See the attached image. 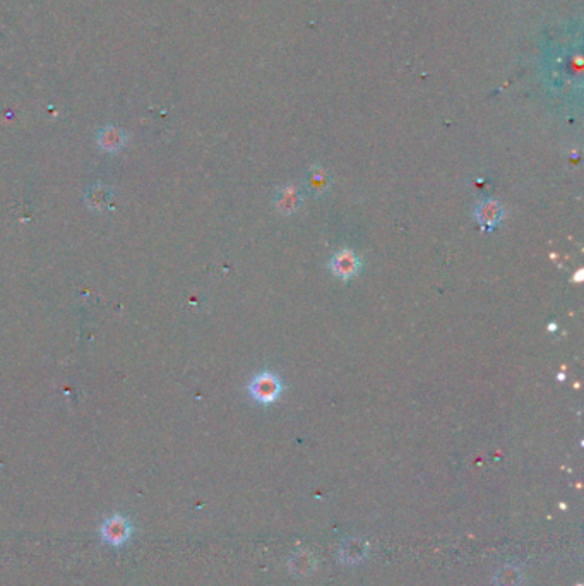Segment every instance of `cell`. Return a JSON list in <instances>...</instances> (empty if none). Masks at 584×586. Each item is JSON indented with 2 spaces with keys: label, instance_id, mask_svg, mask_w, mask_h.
Returning <instances> with one entry per match:
<instances>
[{
  "label": "cell",
  "instance_id": "cell-5",
  "mask_svg": "<svg viewBox=\"0 0 584 586\" xmlns=\"http://www.w3.org/2000/svg\"><path fill=\"white\" fill-rule=\"evenodd\" d=\"M502 216V208L497 201H483L477 209V218L480 223L487 226H495Z\"/></svg>",
  "mask_w": 584,
  "mask_h": 586
},
{
  "label": "cell",
  "instance_id": "cell-6",
  "mask_svg": "<svg viewBox=\"0 0 584 586\" xmlns=\"http://www.w3.org/2000/svg\"><path fill=\"white\" fill-rule=\"evenodd\" d=\"M111 195H114V190L107 185H95L90 193L86 194V201L91 208L95 209H103L107 208L108 202L111 201Z\"/></svg>",
  "mask_w": 584,
  "mask_h": 586
},
{
  "label": "cell",
  "instance_id": "cell-4",
  "mask_svg": "<svg viewBox=\"0 0 584 586\" xmlns=\"http://www.w3.org/2000/svg\"><path fill=\"white\" fill-rule=\"evenodd\" d=\"M127 135L122 129L114 126H108L105 129L99 130L98 134V145L107 153H117L126 145Z\"/></svg>",
  "mask_w": 584,
  "mask_h": 586
},
{
  "label": "cell",
  "instance_id": "cell-8",
  "mask_svg": "<svg viewBox=\"0 0 584 586\" xmlns=\"http://www.w3.org/2000/svg\"><path fill=\"white\" fill-rule=\"evenodd\" d=\"M298 206V195L291 187L283 193V199H279V208L285 209V213H291Z\"/></svg>",
  "mask_w": 584,
  "mask_h": 586
},
{
  "label": "cell",
  "instance_id": "cell-7",
  "mask_svg": "<svg viewBox=\"0 0 584 586\" xmlns=\"http://www.w3.org/2000/svg\"><path fill=\"white\" fill-rule=\"evenodd\" d=\"M329 187V178H327V173L321 169H315L310 171L309 175V189L310 193L314 194H324Z\"/></svg>",
  "mask_w": 584,
  "mask_h": 586
},
{
  "label": "cell",
  "instance_id": "cell-1",
  "mask_svg": "<svg viewBox=\"0 0 584 586\" xmlns=\"http://www.w3.org/2000/svg\"><path fill=\"white\" fill-rule=\"evenodd\" d=\"M249 393L255 401H259V403L269 405L273 403L276 398L279 396V393H281V384H279L278 377L273 376V374L264 372L252 379Z\"/></svg>",
  "mask_w": 584,
  "mask_h": 586
},
{
  "label": "cell",
  "instance_id": "cell-2",
  "mask_svg": "<svg viewBox=\"0 0 584 586\" xmlns=\"http://www.w3.org/2000/svg\"><path fill=\"white\" fill-rule=\"evenodd\" d=\"M132 533V526L129 520L123 516H111L103 521L102 528H99V535L103 540L110 545H122L123 542L129 540Z\"/></svg>",
  "mask_w": 584,
  "mask_h": 586
},
{
  "label": "cell",
  "instance_id": "cell-3",
  "mask_svg": "<svg viewBox=\"0 0 584 586\" xmlns=\"http://www.w3.org/2000/svg\"><path fill=\"white\" fill-rule=\"evenodd\" d=\"M331 269L336 276L343 278V280H350L351 276L358 273L360 269V261L357 254L351 252V250H341L333 257L331 261Z\"/></svg>",
  "mask_w": 584,
  "mask_h": 586
}]
</instances>
